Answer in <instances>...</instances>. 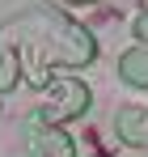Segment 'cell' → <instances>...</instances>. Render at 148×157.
Instances as JSON below:
<instances>
[{
    "mask_svg": "<svg viewBox=\"0 0 148 157\" xmlns=\"http://www.w3.org/2000/svg\"><path fill=\"white\" fill-rule=\"evenodd\" d=\"M51 51H55L59 64H89V55H93V38H89L85 26L55 17V47H51Z\"/></svg>",
    "mask_w": 148,
    "mask_h": 157,
    "instance_id": "obj_1",
    "label": "cell"
},
{
    "mask_svg": "<svg viewBox=\"0 0 148 157\" xmlns=\"http://www.w3.org/2000/svg\"><path fill=\"white\" fill-rule=\"evenodd\" d=\"M25 149L34 157H72V140L59 128H43V115L25 119Z\"/></svg>",
    "mask_w": 148,
    "mask_h": 157,
    "instance_id": "obj_2",
    "label": "cell"
},
{
    "mask_svg": "<svg viewBox=\"0 0 148 157\" xmlns=\"http://www.w3.org/2000/svg\"><path fill=\"white\" fill-rule=\"evenodd\" d=\"M89 106V89L85 85H76V81H68L64 89H59V102L47 106V110H38L43 119H51V123H59V119H68V115H80Z\"/></svg>",
    "mask_w": 148,
    "mask_h": 157,
    "instance_id": "obj_3",
    "label": "cell"
},
{
    "mask_svg": "<svg viewBox=\"0 0 148 157\" xmlns=\"http://www.w3.org/2000/svg\"><path fill=\"white\" fill-rule=\"evenodd\" d=\"M119 136L131 140V144H148V110L123 106V110H119Z\"/></svg>",
    "mask_w": 148,
    "mask_h": 157,
    "instance_id": "obj_4",
    "label": "cell"
},
{
    "mask_svg": "<svg viewBox=\"0 0 148 157\" xmlns=\"http://www.w3.org/2000/svg\"><path fill=\"white\" fill-rule=\"evenodd\" d=\"M119 72H123L131 85H148V51H127L119 59Z\"/></svg>",
    "mask_w": 148,
    "mask_h": 157,
    "instance_id": "obj_5",
    "label": "cell"
},
{
    "mask_svg": "<svg viewBox=\"0 0 148 157\" xmlns=\"http://www.w3.org/2000/svg\"><path fill=\"white\" fill-rule=\"evenodd\" d=\"M13 64H17V59H13L9 51L0 55V89H9V85H13Z\"/></svg>",
    "mask_w": 148,
    "mask_h": 157,
    "instance_id": "obj_6",
    "label": "cell"
}]
</instances>
